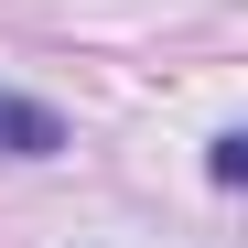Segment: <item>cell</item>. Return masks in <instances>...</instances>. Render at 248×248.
Masks as SVG:
<instances>
[{"label":"cell","instance_id":"obj_1","mask_svg":"<svg viewBox=\"0 0 248 248\" xmlns=\"http://www.w3.org/2000/svg\"><path fill=\"white\" fill-rule=\"evenodd\" d=\"M54 151H65V108L0 87V162H54Z\"/></svg>","mask_w":248,"mask_h":248},{"label":"cell","instance_id":"obj_2","mask_svg":"<svg viewBox=\"0 0 248 248\" xmlns=\"http://www.w3.org/2000/svg\"><path fill=\"white\" fill-rule=\"evenodd\" d=\"M205 184H248V130H216V140H205Z\"/></svg>","mask_w":248,"mask_h":248}]
</instances>
